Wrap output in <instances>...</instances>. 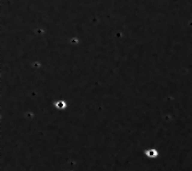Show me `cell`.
<instances>
[{
    "instance_id": "1",
    "label": "cell",
    "mask_w": 192,
    "mask_h": 171,
    "mask_svg": "<svg viewBox=\"0 0 192 171\" xmlns=\"http://www.w3.org/2000/svg\"><path fill=\"white\" fill-rule=\"evenodd\" d=\"M144 154H145V156H148L149 159H156L157 156L159 155L158 151L154 149V148H149V149H146V151L144 152Z\"/></svg>"
},
{
    "instance_id": "2",
    "label": "cell",
    "mask_w": 192,
    "mask_h": 171,
    "mask_svg": "<svg viewBox=\"0 0 192 171\" xmlns=\"http://www.w3.org/2000/svg\"><path fill=\"white\" fill-rule=\"evenodd\" d=\"M54 105L56 106V107H57V109H58V110H63V109H65V107H66L65 100H62V99H61V100H57V102H56Z\"/></svg>"
}]
</instances>
